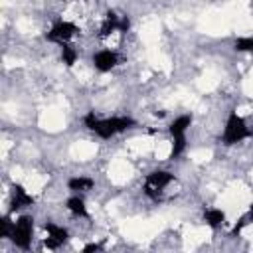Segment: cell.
I'll return each mask as SVG.
<instances>
[{"instance_id": "obj_16", "label": "cell", "mask_w": 253, "mask_h": 253, "mask_svg": "<svg viewBox=\"0 0 253 253\" xmlns=\"http://www.w3.org/2000/svg\"><path fill=\"white\" fill-rule=\"evenodd\" d=\"M235 49L237 51H253V38H237Z\"/></svg>"}, {"instance_id": "obj_19", "label": "cell", "mask_w": 253, "mask_h": 253, "mask_svg": "<svg viewBox=\"0 0 253 253\" xmlns=\"http://www.w3.org/2000/svg\"><path fill=\"white\" fill-rule=\"evenodd\" d=\"M128 26H130L128 18H126V16H125V18H121V22H119V32H126V30H128Z\"/></svg>"}, {"instance_id": "obj_4", "label": "cell", "mask_w": 253, "mask_h": 253, "mask_svg": "<svg viewBox=\"0 0 253 253\" xmlns=\"http://www.w3.org/2000/svg\"><path fill=\"white\" fill-rule=\"evenodd\" d=\"M32 229H34V219L30 215H22L16 223H14V231H12V241L22 247L28 249L30 241H32Z\"/></svg>"}, {"instance_id": "obj_6", "label": "cell", "mask_w": 253, "mask_h": 253, "mask_svg": "<svg viewBox=\"0 0 253 253\" xmlns=\"http://www.w3.org/2000/svg\"><path fill=\"white\" fill-rule=\"evenodd\" d=\"M77 28L71 24V22H57L49 32H47V40L49 42H57V43H65L67 40H71L75 36Z\"/></svg>"}, {"instance_id": "obj_1", "label": "cell", "mask_w": 253, "mask_h": 253, "mask_svg": "<svg viewBox=\"0 0 253 253\" xmlns=\"http://www.w3.org/2000/svg\"><path fill=\"white\" fill-rule=\"evenodd\" d=\"M85 125L89 130H93L95 134H99L101 138H111L117 132H123L126 128H130L134 125V121L130 117H113V119H97L95 113H87L85 117Z\"/></svg>"}, {"instance_id": "obj_2", "label": "cell", "mask_w": 253, "mask_h": 253, "mask_svg": "<svg viewBox=\"0 0 253 253\" xmlns=\"http://www.w3.org/2000/svg\"><path fill=\"white\" fill-rule=\"evenodd\" d=\"M190 125H192V117L190 115H182L170 125V132L174 136V146H172V152H170L172 158H176V156H180L184 152V148H186V136L184 134H186Z\"/></svg>"}, {"instance_id": "obj_11", "label": "cell", "mask_w": 253, "mask_h": 253, "mask_svg": "<svg viewBox=\"0 0 253 253\" xmlns=\"http://www.w3.org/2000/svg\"><path fill=\"white\" fill-rule=\"evenodd\" d=\"M119 16L115 14V12H107V18H105V22H103V26H101V38H107L111 32H115V30H119Z\"/></svg>"}, {"instance_id": "obj_13", "label": "cell", "mask_w": 253, "mask_h": 253, "mask_svg": "<svg viewBox=\"0 0 253 253\" xmlns=\"http://www.w3.org/2000/svg\"><path fill=\"white\" fill-rule=\"evenodd\" d=\"M67 186H69V190H91L93 180L91 178H71Z\"/></svg>"}, {"instance_id": "obj_7", "label": "cell", "mask_w": 253, "mask_h": 253, "mask_svg": "<svg viewBox=\"0 0 253 253\" xmlns=\"http://www.w3.org/2000/svg\"><path fill=\"white\" fill-rule=\"evenodd\" d=\"M45 231L49 233V237H47L45 243H43L47 249H57V247L67 239V231H65L63 227L55 225V223H45Z\"/></svg>"}, {"instance_id": "obj_15", "label": "cell", "mask_w": 253, "mask_h": 253, "mask_svg": "<svg viewBox=\"0 0 253 253\" xmlns=\"http://www.w3.org/2000/svg\"><path fill=\"white\" fill-rule=\"evenodd\" d=\"M251 221H253V204H251L249 211H247V213H245V215H243V217L237 221V225L233 227V235H237V233H239V231H241V229H243L247 223H251Z\"/></svg>"}, {"instance_id": "obj_9", "label": "cell", "mask_w": 253, "mask_h": 253, "mask_svg": "<svg viewBox=\"0 0 253 253\" xmlns=\"http://www.w3.org/2000/svg\"><path fill=\"white\" fill-rule=\"evenodd\" d=\"M34 202V198L30 194H26V190L22 186H12V211L24 208V206H30Z\"/></svg>"}, {"instance_id": "obj_5", "label": "cell", "mask_w": 253, "mask_h": 253, "mask_svg": "<svg viewBox=\"0 0 253 253\" xmlns=\"http://www.w3.org/2000/svg\"><path fill=\"white\" fill-rule=\"evenodd\" d=\"M172 180H174V176L170 172H162V170L150 172L148 178H146V182H144V194L150 196L152 200H158L160 198V190L164 186H168Z\"/></svg>"}, {"instance_id": "obj_12", "label": "cell", "mask_w": 253, "mask_h": 253, "mask_svg": "<svg viewBox=\"0 0 253 253\" xmlns=\"http://www.w3.org/2000/svg\"><path fill=\"white\" fill-rule=\"evenodd\" d=\"M67 210H69L71 213H75V215L87 217V208H85L83 200H81V198H77V196H73V198H69V200H67Z\"/></svg>"}, {"instance_id": "obj_14", "label": "cell", "mask_w": 253, "mask_h": 253, "mask_svg": "<svg viewBox=\"0 0 253 253\" xmlns=\"http://www.w3.org/2000/svg\"><path fill=\"white\" fill-rule=\"evenodd\" d=\"M61 59H63V63H65V65H73V63H75V59H77L75 49H73L71 45L63 43V47H61Z\"/></svg>"}, {"instance_id": "obj_3", "label": "cell", "mask_w": 253, "mask_h": 253, "mask_svg": "<svg viewBox=\"0 0 253 253\" xmlns=\"http://www.w3.org/2000/svg\"><path fill=\"white\" fill-rule=\"evenodd\" d=\"M251 132L245 125V121L237 115V113H231L229 119H227V125H225V132H223V142L225 144H235V142H241L243 138H247Z\"/></svg>"}, {"instance_id": "obj_8", "label": "cell", "mask_w": 253, "mask_h": 253, "mask_svg": "<svg viewBox=\"0 0 253 253\" xmlns=\"http://www.w3.org/2000/svg\"><path fill=\"white\" fill-rule=\"evenodd\" d=\"M93 63H95V67L99 71H109V69H113L117 65V53L111 51V49H103V51L95 53Z\"/></svg>"}, {"instance_id": "obj_18", "label": "cell", "mask_w": 253, "mask_h": 253, "mask_svg": "<svg viewBox=\"0 0 253 253\" xmlns=\"http://www.w3.org/2000/svg\"><path fill=\"white\" fill-rule=\"evenodd\" d=\"M101 249H103V245H99V243H89V245L83 247V253H89V251H101Z\"/></svg>"}, {"instance_id": "obj_17", "label": "cell", "mask_w": 253, "mask_h": 253, "mask_svg": "<svg viewBox=\"0 0 253 253\" xmlns=\"http://www.w3.org/2000/svg\"><path fill=\"white\" fill-rule=\"evenodd\" d=\"M12 231H14V225H12L10 217H4L2 219V237H12Z\"/></svg>"}, {"instance_id": "obj_20", "label": "cell", "mask_w": 253, "mask_h": 253, "mask_svg": "<svg viewBox=\"0 0 253 253\" xmlns=\"http://www.w3.org/2000/svg\"><path fill=\"white\" fill-rule=\"evenodd\" d=\"M251 6H253V2H251Z\"/></svg>"}, {"instance_id": "obj_10", "label": "cell", "mask_w": 253, "mask_h": 253, "mask_svg": "<svg viewBox=\"0 0 253 253\" xmlns=\"http://www.w3.org/2000/svg\"><path fill=\"white\" fill-rule=\"evenodd\" d=\"M204 219H206V223L210 225V227H219L223 221H225V215H223V211L221 210H217V208H211V210H206L204 211Z\"/></svg>"}]
</instances>
